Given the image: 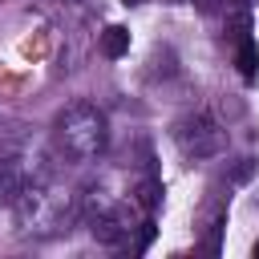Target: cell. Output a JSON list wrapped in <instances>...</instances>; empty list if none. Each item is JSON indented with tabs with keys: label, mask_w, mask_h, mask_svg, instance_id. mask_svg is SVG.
I'll list each match as a JSON object with an SVG mask.
<instances>
[{
	"label": "cell",
	"mask_w": 259,
	"mask_h": 259,
	"mask_svg": "<svg viewBox=\"0 0 259 259\" xmlns=\"http://www.w3.org/2000/svg\"><path fill=\"white\" fill-rule=\"evenodd\" d=\"M251 174H255V162H251V158H243V162H239V166L231 170V178H235V182H247Z\"/></svg>",
	"instance_id": "ba28073f"
},
{
	"label": "cell",
	"mask_w": 259,
	"mask_h": 259,
	"mask_svg": "<svg viewBox=\"0 0 259 259\" xmlns=\"http://www.w3.org/2000/svg\"><path fill=\"white\" fill-rule=\"evenodd\" d=\"M57 142L65 150V158L73 162H93L105 142H109V125H105V113L93 105V101H69L61 113H57Z\"/></svg>",
	"instance_id": "6da1fadb"
},
{
	"label": "cell",
	"mask_w": 259,
	"mask_h": 259,
	"mask_svg": "<svg viewBox=\"0 0 259 259\" xmlns=\"http://www.w3.org/2000/svg\"><path fill=\"white\" fill-rule=\"evenodd\" d=\"M121 4H130V8H134V4H142V0H121Z\"/></svg>",
	"instance_id": "8fae6325"
},
{
	"label": "cell",
	"mask_w": 259,
	"mask_h": 259,
	"mask_svg": "<svg viewBox=\"0 0 259 259\" xmlns=\"http://www.w3.org/2000/svg\"><path fill=\"white\" fill-rule=\"evenodd\" d=\"M138 202H142V210H154V206L162 202V182H158L154 174H150V178L138 186Z\"/></svg>",
	"instance_id": "8992f818"
},
{
	"label": "cell",
	"mask_w": 259,
	"mask_h": 259,
	"mask_svg": "<svg viewBox=\"0 0 259 259\" xmlns=\"http://www.w3.org/2000/svg\"><path fill=\"white\" fill-rule=\"evenodd\" d=\"M235 65H239L243 81H255V77H259V49H255L251 36H239V40H235Z\"/></svg>",
	"instance_id": "277c9868"
},
{
	"label": "cell",
	"mask_w": 259,
	"mask_h": 259,
	"mask_svg": "<svg viewBox=\"0 0 259 259\" xmlns=\"http://www.w3.org/2000/svg\"><path fill=\"white\" fill-rule=\"evenodd\" d=\"M101 53H105L109 61L125 57V53H130V28H125V24H109V28L101 32Z\"/></svg>",
	"instance_id": "5b68a950"
},
{
	"label": "cell",
	"mask_w": 259,
	"mask_h": 259,
	"mask_svg": "<svg viewBox=\"0 0 259 259\" xmlns=\"http://www.w3.org/2000/svg\"><path fill=\"white\" fill-rule=\"evenodd\" d=\"M174 142L186 158H214L223 150V130L210 113H190L174 125Z\"/></svg>",
	"instance_id": "3957f363"
},
{
	"label": "cell",
	"mask_w": 259,
	"mask_h": 259,
	"mask_svg": "<svg viewBox=\"0 0 259 259\" xmlns=\"http://www.w3.org/2000/svg\"><path fill=\"white\" fill-rule=\"evenodd\" d=\"M219 239H223V219L210 223V235H206V251H210V255H219Z\"/></svg>",
	"instance_id": "52a82bcc"
},
{
	"label": "cell",
	"mask_w": 259,
	"mask_h": 259,
	"mask_svg": "<svg viewBox=\"0 0 259 259\" xmlns=\"http://www.w3.org/2000/svg\"><path fill=\"white\" fill-rule=\"evenodd\" d=\"M198 4V12H219L223 8V0H194Z\"/></svg>",
	"instance_id": "30bf717a"
},
{
	"label": "cell",
	"mask_w": 259,
	"mask_h": 259,
	"mask_svg": "<svg viewBox=\"0 0 259 259\" xmlns=\"http://www.w3.org/2000/svg\"><path fill=\"white\" fill-rule=\"evenodd\" d=\"M49 178H53V166L45 162V154H36L32 162L28 150H0V206H12L24 194V186L49 182Z\"/></svg>",
	"instance_id": "7a4b0ae2"
},
{
	"label": "cell",
	"mask_w": 259,
	"mask_h": 259,
	"mask_svg": "<svg viewBox=\"0 0 259 259\" xmlns=\"http://www.w3.org/2000/svg\"><path fill=\"white\" fill-rule=\"evenodd\" d=\"M150 243H154V223L146 219V223H142V239H138V251H146Z\"/></svg>",
	"instance_id": "9c48e42d"
},
{
	"label": "cell",
	"mask_w": 259,
	"mask_h": 259,
	"mask_svg": "<svg viewBox=\"0 0 259 259\" xmlns=\"http://www.w3.org/2000/svg\"><path fill=\"white\" fill-rule=\"evenodd\" d=\"M255 259H259V243H255Z\"/></svg>",
	"instance_id": "7c38bea8"
}]
</instances>
